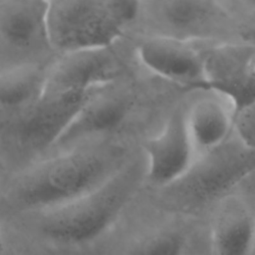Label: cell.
I'll return each mask as SVG.
<instances>
[{
  "instance_id": "6da1fadb",
  "label": "cell",
  "mask_w": 255,
  "mask_h": 255,
  "mask_svg": "<svg viewBox=\"0 0 255 255\" xmlns=\"http://www.w3.org/2000/svg\"><path fill=\"white\" fill-rule=\"evenodd\" d=\"M123 165L118 149L94 142L48 155L8 175L1 197L12 209L43 212L96 190Z\"/></svg>"
},
{
  "instance_id": "7a4b0ae2",
  "label": "cell",
  "mask_w": 255,
  "mask_h": 255,
  "mask_svg": "<svg viewBox=\"0 0 255 255\" xmlns=\"http://www.w3.org/2000/svg\"><path fill=\"white\" fill-rule=\"evenodd\" d=\"M145 176V162L124 164L106 183L70 203L38 212L40 231L49 239L82 245L101 237L116 221Z\"/></svg>"
},
{
  "instance_id": "3957f363",
  "label": "cell",
  "mask_w": 255,
  "mask_h": 255,
  "mask_svg": "<svg viewBox=\"0 0 255 255\" xmlns=\"http://www.w3.org/2000/svg\"><path fill=\"white\" fill-rule=\"evenodd\" d=\"M131 0L48 1L49 41L56 55L113 48L140 12Z\"/></svg>"
},
{
  "instance_id": "277c9868",
  "label": "cell",
  "mask_w": 255,
  "mask_h": 255,
  "mask_svg": "<svg viewBox=\"0 0 255 255\" xmlns=\"http://www.w3.org/2000/svg\"><path fill=\"white\" fill-rule=\"evenodd\" d=\"M255 170V150L236 137L199 156L189 171L177 182L166 187L171 200L190 210L218 203Z\"/></svg>"
},
{
  "instance_id": "5b68a950",
  "label": "cell",
  "mask_w": 255,
  "mask_h": 255,
  "mask_svg": "<svg viewBox=\"0 0 255 255\" xmlns=\"http://www.w3.org/2000/svg\"><path fill=\"white\" fill-rule=\"evenodd\" d=\"M48 1H0V67L50 64L53 51L47 26Z\"/></svg>"
},
{
  "instance_id": "8992f818",
  "label": "cell",
  "mask_w": 255,
  "mask_h": 255,
  "mask_svg": "<svg viewBox=\"0 0 255 255\" xmlns=\"http://www.w3.org/2000/svg\"><path fill=\"white\" fill-rule=\"evenodd\" d=\"M115 83L101 87L92 94L46 156L98 142L100 136L121 125L132 105V98L128 91L116 87Z\"/></svg>"
},
{
  "instance_id": "52a82bcc",
  "label": "cell",
  "mask_w": 255,
  "mask_h": 255,
  "mask_svg": "<svg viewBox=\"0 0 255 255\" xmlns=\"http://www.w3.org/2000/svg\"><path fill=\"white\" fill-rule=\"evenodd\" d=\"M50 65L0 67V157L40 103Z\"/></svg>"
},
{
  "instance_id": "ba28073f",
  "label": "cell",
  "mask_w": 255,
  "mask_h": 255,
  "mask_svg": "<svg viewBox=\"0 0 255 255\" xmlns=\"http://www.w3.org/2000/svg\"><path fill=\"white\" fill-rule=\"evenodd\" d=\"M201 52L205 91L226 97L235 114L249 106L255 85V45L225 43Z\"/></svg>"
},
{
  "instance_id": "9c48e42d",
  "label": "cell",
  "mask_w": 255,
  "mask_h": 255,
  "mask_svg": "<svg viewBox=\"0 0 255 255\" xmlns=\"http://www.w3.org/2000/svg\"><path fill=\"white\" fill-rule=\"evenodd\" d=\"M145 177L166 188L180 180L196 160L186 123L185 108L179 107L167 118L160 132L144 143Z\"/></svg>"
},
{
  "instance_id": "30bf717a",
  "label": "cell",
  "mask_w": 255,
  "mask_h": 255,
  "mask_svg": "<svg viewBox=\"0 0 255 255\" xmlns=\"http://www.w3.org/2000/svg\"><path fill=\"white\" fill-rule=\"evenodd\" d=\"M120 73L113 48L67 53L49 66L44 92L90 91L115 83Z\"/></svg>"
},
{
  "instance_id": "8fae6325",
  "label": "cell",
  "mask_w": 255,
  "mask_h": 255,
  "mask_svg": "<svg viewBox=\"0 0 255 255\" xmlns=\"http://www.w3.org/2000/svg\"><path fill=\"white\" fill-rule=\"evenodd\" d=\"M172 36H153L140 41L137 56L153 74L183 87L205 91L202 52Z\"/></svg>"
},
{
  "instance_id": "7c38bea8",
  "label": "cell",
  "mask_w": 255,
  "mask_h": 255,
  "mask_svg": "<svg viewBox=\"0 0 255 255\" xmlns=\"http://www.w3.org/2000/svg\"><path fill=\"white\" fill-rule=\"evenodd\" d=\"M209 237L213 255H255V215L242 195L216 204Z\"/></svg>"
},
{
  "instance_id": "4fadbf2b",
  "label": "cell",
  "mask_w": 255,
  "mask_h": 255,
  "mask_svg": "<svg viewBox=\"0 0 255 255\" xmlns=\"http://www.w3.org/2000/svg\"><path fill=\"white\" fill-rule=\"evenodd\" d=\"M206 93L185 108V123L196 159L226 142L234 130L232 103L218 93Z\"/></svg>"
},
{
  "instance_id": "5bb4252c",
  "label": "cell",
  "mask_w": 255,
  "mask_h": 255,
  "mask_svg": "<svg viewBox=\"0 0 255 255\" xmlns=\"http://www.w3.org/2000/svg\"><path fill=\"white\" fill-rule=\"evenodd\" d=\"M155 5L160 20L180 32L183 40L214 30L227 17L224 7L215 1L170 0L155 2Z\"/></svg>"
},
{
  "instance_id": "9a60e30c",
  "label": "cell",
  "mask_w": 255,
  "mask_h": 255,
  "mask_svg": "<svg viewBox=\"0 0 255 255\" xmlns=\"http://www.w3.org/2000/svg\"><path fill=\"white\" fill-rule=\"evenodd\" d=\"M187 242L188 237L182 229H158L133 243L128 255H184Z\"/></svg>"
},
{
  "instance_id": "2e32d148",
  "label": "cell",
  "mask_w": 255,
  "mask_h": 255,
  "mask_svg": "<svg viewBox=\"0 0 255 255\" xmlns=\"http://www.w3.org/2000/svg\"><path fill=\"white\" fill-rule=\"evenodd\" d=\"M234 130L242 144L255 150V103L235 114Z\"/></svg>"
},
{
  "instance_id": "e0dca14e",
  "label": "cell",
  "mask_w": 255,
  "mask_h": 255,
  "mask_svg": "<svg viewBox=\"0 0 255 255\" xmlns=\"http://www.w3.org/2000/svg\"><path fill=\"white\" fill-rule=\"evenodd\" d=\"M241 189V195L251 206L255 215V170L250 172L237 186Z\"/></svg>"
},
{
  "instance_id": "ac0fdd59",
  "label": "cell",
  "mask_w": 255,
  "mask_h": 255,
  "mask_svg": "<svg viewBox=\"0 0 255 255\" xmlns=\"http://www.w3.org/2000/svg\"><path fill=\"white\" fill-rule=\"evenodd\" d=\"M241 4L243 6H245L248 10H250L251 12L255 13V0H246L241 2Z\"/></svg>"
},
{
  "instance_id": "d6986e66",
  "label": "cell",
  "mask_w": 255,
  "mask_h": 255,
  "mask_svg": "<svg viewBox=\"0 0 255 255\" xmlns=\"http://www.w3.org/2000/svg\"><path fill=\"white\" fill-rule=\"evenodd\" d=\"M2 250H3V241H2V236L0 232V255H2Z\"/></svg>"
}]
</instances>
